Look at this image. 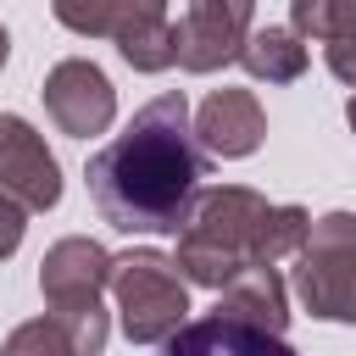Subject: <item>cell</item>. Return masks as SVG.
Masks as SVG:
<instances>
[{
  "mask_svg": "<svg viewBox=\"0 0 356 356\" xmlns=\"http://www.w3.org/2000/svg\"><path fill=\"white\" fill-rule=\"evenodd\" d=\"M111 267H117V256H111L100 239L67 234V239H56V245L44 250V261H39V289H44V300H50V312H61V306H100V295L111 289Z\"/></svg>",
  "mask_w": 356,
  "mask_h": 356,
  "instance_id": "9c48e42d",
  "label": "cell"
},
{
  "mask_svg": "<svg viewBox=\"0 0 356 356\" xmlns=\"http://www.w3.org/2000/svg\"><path fill=\"white\" fill-rule=\"evenodd\" d=\"M111 300L128 345H167L189 323V284L178 278L167 250H122L111 267Z\"/></svg>",
  "mask_w": 356,
  "mask_h": 356,
  "instance_id": "3957f363",
  "label": "cell"
},
{
  "mask_svg": "<svg viewBox=\"0 0 356 356\" xmlns=\"http://www.w3.org/2000/svg\"><path fill=\"white\" fill-rule=\"evenodd\" d=\"M267 139V111L256 100V89H211L195 111V145L200 156L217 161H245L256 156V145Z\"/></svg>",
  "mask_w": 356,
  "mask_h": 356,
  "instance_id": "30bf717a",
  "label": "cell"
},
{
  "mask_svg": "<svg viewBox=\"0 0 356 356\" xmlns=\"http://www.w3.org/2000/svg\"><path fill=\"white\" fill-rule=\"evenodd\" d=\"M256 28V6L250 0H189L172 22V50L184 72H217L228 61H239L245 39Z\"/></svg>",
  "mask_w": 356,
  "mask_h": 356,
  "instance_id": "8992f818",
  "label": "cell"
},
{
  "mask_svg": "<svg viewBox=\"0 0 356 356\" xmlns=\"http://www.w3.org/2000/svg\"><path fill=\"white\" fill-rule=\"evenodd\" d=\"M0 356H78V350H72L67 328H61V323L44 312V317L17 323V328L6 334V345H0Z\"/></svg>",
  "mask_w": 356,
  "mask_h": 356,
  "instance_id": "2e32d148",
  "label": "cell"
},
{
  "mask_svg": "<svg viewBox=\"0 0 356 356\" xmlns=\"http://www.w3.org/2000/svg\"><path fill=\"white\" fill-rule=\"evenodd\" d=\"M217 317L284 339V328H289V295H284L278 267H245V273L217 295Z\"/></svg>",
  "mask_w": 356,
  "mask_h": 356,
  "instance_id": "7c38bea8",
  "label": "cell"
},
{
  "mask_svg": "<svg viewBox=\"0 0 356 356\" xmlns=\"http://www.w3.org/2000/svg\"><path fill=\"white\" fill-rule=\"evenodd\" d=\"M22 234H28V211H22V206H11V200H0V261H11V256H17Z\"/></svg>",
  "mask_w": 356,
  "mask_h": 356,
  "instance_id": "e0dca14e",
  "label": "cell"
},
{
  "mask_svg": "<svg viewBox=\"0 0 356 356\" xmlns=\"http://www.w3.org/2000/svg\"><path fill=\"white\" fill-rule=\"evenodd\" d=\"M295 295L323 323H356V211L312 217L295 256Z\"/></svg>",
  "mask_w": 356,
  "mask_h": 356,
  "instance_id": "277c9868",
  "label": "cell"
},
{
  "mask_svg": "<svg viewBox=\"0 0 356 356\" xmlns=\"http://www.w3.org/2000/svg\"><path fill=\"white\" fill-rule=\"evenodd\" d=\"M161 356H295V345L289 339H273V334H256V328L228 323V317L211 312V317L184 323L161 345Z\"/></svg>",
  "mask_w": 356,
  "mask_h": 356,
  "instance_id": "4fadbf2b",
  "label": "cell"
},
{
  "mask_svg": "<svg viewBox=\"0 0 356 356\" xmlns=\"http://www.w3.org/2000/svg\"><path fill=\"white\" fill-rule=\"evenodd\" d=\"M306 61H312L306 39L295 28H284V22H256L250 39H245V50H239V67L256 83H295L306 72Z\"/></svg>",
  "mask_w": 356,
  "mask_h": 356,
  "instance_id": "5bb4252c",
  "label": "cell"
},
{
  "mask_svg": "<svg viewBox=\"0 0 356 356\" xmlns=\"http://www.w3.org/2000/svg\"><path fill=\"white\" fill-rule=\"evenodd\" d=\"M6 56H11V33H6V22H0V67H6Z\"/></svg>",
  "mask_w": 356,
  "mask_h": 356,
  "instance_id": "ac0fdd59",
  "label": "cell"
},
{
  "mask_svg": "<svg viewBox=\"0 0 356 356\" xmlns=\"http://www.w3.org/2000/svg\"><path fill=\"white\" fill-rule=\"evenodd\" d=\"M267 211H273V200L256 195L250 184H211V189H200L189 217H184V228H178V250H172L178 278L222 295L245 267H256Z\"/></svg>",
  "mask_w": 356,
  "mask_h": 356,
  "instance_id": "7a4b0ae2",
  "label": "cell"
},
{
  "mask_svg": "<svg viewBox=\"0 0 356 356\" xmlns=\"http://www.w3.org/2000/svg\"><path fill=\"white\" fill-rule=\"evenodd\" d=\"M0 200L22 211H50L61 200V161L50 156L44 134L17 111H0Z\"/></svg>",
  "mask_w": 356,
  "mask_h": 356,
  "instance_id": "ba28073f",
  "label": "cell"
},
{
  "mask_svg": "<svg viewBox=\"0 0 356 356\" xmlns=\"http://www.w3.org/2000/svg\"><path fill=\"white\" fill-rule=\"evenodd\" d=\"M206 178V156L189 128L184 89H167L134 111V122L100 145L83 167L100 222L117 234H178Z\"/></svg>",
  "mask_w": 356,
  "mask_h": 356,
  "instance_id": "6da1fadb",
  "label": "cell"
},
{
  "mask_svg": "<svg viewBox=\"0 0 356 356\" xmlns=\"http://www.w3.org/2000/svg\"><path fill=\"white\" fill-rule=\"evenodd\" d=\"M306 234H312V211H306V206H273V211H267V228H261L256 267H278L284 256H300Z\"/></svg>",
  "mask_w": 356,
  "mask_h": 356,
  "instance_id": "9a60e30c",
  "label": "cell"
},
{
  "mask_svg": "<svg viewBox=\"0 0 356 356\" xmlns=\"http://www.w3.org/2000/svg\"><path fill=\"white\" fill-rule=\"evenodd\" d=\"M289 28L300 39H317L328 72L356 89V0H295Z\"/></svg>",
  "mask_w": 356,
  "mask_h": 356,
  "instance_id": "8fae6325",
  "label": "cell"
},
{
  "mask_svg": "<svg viewBox=\"0 0 356 356\" xmlns=\"http://www.w3.org/2000/svg\"><path fill=\"white\" fill-rule=\"evenodd\" d=\"M345 122H350V134H356V95L345 100Z\"/></svg>",
  "mask_w": 356,
  "mask_h": 356,
  "instance_id": "d6986e66",
  "label": "cell"
},
{
  "mask_svg": "<svg viewBox=\"0 0 356 356\" xmlns=\"http://www.w3.org/2000/svg\"><path fill=\"white\" fill-rule=\"evenodd\" d=\"M56 22L72 28V33H89V39H111L117 56L134 67V72H167L178 67V50H172V17L161 0H111V6H56Z\"/></svg>",
  "mask_w": 356,
  "mask_h": 356,
  "instance_id": "5b68a950",
  "label": "cell"
},
{
  "mask_svg": "<svg viewBox=\"0 0 356 356\" xmlns=\"http://www.w3.org/2000/svg\"><path fill=\"white\" fill-rule=\"evenodd\" d=\"M39 95H44V117H50L61 134H72V139H95V134H106L111 117H117V89H111V78H106L89 56L56 61V67L44 72Z\"/></svg>",
  "mask_w": 356,
  "mask_h": 356,
  "instance_id": "52a82bcc",
  "label": "cell"
}]
</instances>
